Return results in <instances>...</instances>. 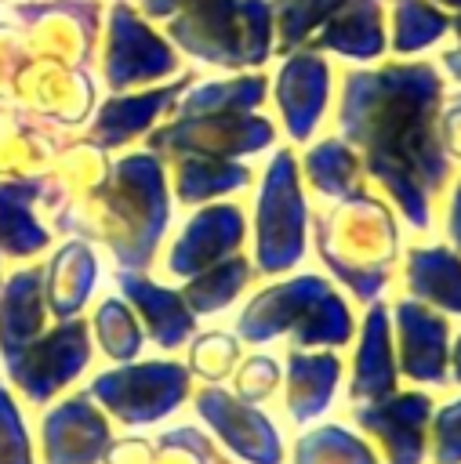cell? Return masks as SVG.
I'll list each match as a JSON object with an SVG mask.
<instances>
[{"label":"cell","instance_id":"10","mask_svg":"<svg viewBox=\"0 0 461 464\" xmlns=\"http://www.w3.org/2000/svg\"><path fill=\"white\" fill-rule=\"evenodd\" d=\"M127 294L142 304L145 319H149V330L152 337L160 341V348H178L189 330H192V315L178 304L174 294H160L152 286H142V283H127Z\"/></svg>","mask_w":461,"mask_h":464},{"label":"cell","instance_id":"9","mask_svg":"<svg viewBox=\"0 0 461 464\" xmlns=\"http://www.w3.org/2000/svg\"><path fill=\"white\" fill-rule=\"evenodd\" d=\"M287 464H381L378 450L345 424H319L305 431Z\"/></svg>","mask_w":461,"mask_h":464},{"label":"cell","instance_id":"12","mask_svg":"<svg viewBox=\"0 0 461 464\" xmlns=\"http://www.w3.org/2000/svg\"><path fill=\"white\" fill-rule=\"evenodd\" d=\"M98 341L105 348V355H113L116 362H131L142 348V334L131 319V312L116 301H105L98 308Z\"/></svg>","mask_w":461,"mask_h":464},{"label":"cell","instance_id":"8","mask_svg":"<svg viewBox=\"0 0 461 464\" xmlns=\"http://www.w3.org/2000/svg\"><path fill=\"white\" fill-rule=\"evenodd\" d=\"M287 413L290 420L305 424V420H316L334 392H338V377H341V362L330 355V352H319V355H309V352H290L287 359Z\"/></svg>","mask_w":461,"mask_h":464},{"label":"cell","instance_id":"11","mask_svg":"<svg viewBox=\"0 0 461 464\" xmlns=\"http://www.w3.org/2000/svg\"><path fill=\"white\" fill-rule=\"evenodd\" d=\"M156 464H225L214 439L200 428H171L156 439Z\"/></svg>","mask_w":461,"mask_h":464},{"label":"cell","instance_id":"14","mask_svg":"<svg viewBox=\"0 0 461 464\" xmlns=\"http://www.w3.org/2000/svg\"><path fill=\"white\" fill-rule=\"evenodd\" d=\"M0 464H36L25 417L4 384H0Z\"/></svg>","mask_w":461,"mask_h":464},{"label":"cell","instance_id":"18","mask_svg":"<svg viewBox=\"0 0 461 464\" xmlns=\"http://www.w3.org/2000/svg\"><path fill=\"white\" fill-rule=\"evenodd\" d=\"M450 373H454V381L461 384V337H457V344H454V355H450Z\"/></svg>","mask_w":461,"mask_h":464},{"label":"cell","instance_id":"16","mask_svg":"<svg viewBox=\"0 0 461 464\" xmlns=\"http://www.w3.org/2000/svg\"><path fill=\"white\" fill-rule=\"evenodd\" d=\"M276 384H280V366H276V359H269V355H250L240 370H236V395L243 399V402H265L272 392H276Z\"/></svg>","mask_w":461,"mask_h":464},{"label":"cell","instance_id":"4","mask_svg":"<svg viewBox=\"0 0 461 464\" xmlns=\"http://www.w3.org/2000/svg\"><path fill=\"white\" fill-rule=\"evenodd\" d=\"M87 359H91V344H87L83 323H65L58 330H51L44 341H29L22 352H15L7 359V373L29 402L44 406L73 377H80Z\"/></svg>","mask_w":461,"mask_h":464},{"label":"cell","instance_id":"13","mask_svg":"<svg viewBox=\"0 0 461 464\" xmlns=\"http://www.w3.org/2000/svg\"><path fill=\"white\" fill-rule=\"evenodd\" d=\"M428 460L432 464H461V399L432 410L428 420Z\"/></svg>","mask_w":461,"mask_h":464},{"label":"cell","instance_id":"6","mask_svg":"<svg viewBox=\"0 0 461 464\" xmlns=\"http://www.w3.org/2000/svg\"><path fill=\"white\" fill-rule=\"evenodd\" d=\"M399 370L417 384H446L450 381V348L446 323L417 304H399Z\"/></svg>","mask_w":461,"mask_h":464},{"label":"cell","instance_id":"15","mask_svg":"<svg viewBox=\"0 0 461 464\" xmlns=\"http://www.w3.org/2000/svg\"><path fill=\"white\" fill-rule=\"evenodd\" d=\"M240 359V348H236V341L232 337H225V334H207V337H200L196 344H192V373H200L203 381H211V384H218V381H225L229 373H232V362Z\"/></svg>","mask_w":461,"mask_h":464},{"label":"cell","instance_id":"1","mask_svg":"<svg viewBox=\"0 0 461 464\" xmlns=\"http://www.w3.org/2000/svg\"><path fill=\"white\" fill-rule=\"evenodd\" d=\"M87 395L123 428H145L152 420H163L189 399V366L152 359L105 370L91 381Z\"/></svg>","mask_w":461,"mask_h":464},{"label":"cell","instance_id":"5","mask_svg":"<svg viewBox=\"0 0 461 464\" xmlns=\"http://www.w3.org/2000/svg\"><path fill=\"white\" fill-rule=\"evenodd\" d=\"M113 450L109 413L87 395L73 392L54 402L40 420V453L44 464H105Z\"/></svg>","mask_w":461,"mask_h":464},{"label":"cell","instance_id":"3","mask_svg":"<svg viewBox=\"0 0 461 464\" xmlns=\"http://www.w3.org/2000/svg\"><path fill=\"white\" fill-rule=\"evenodd\" d=\"M356 428L378 442L381 464H425L428 460V392H392L378 402H359L352 410Z\"/></svg>","mask_w":461,"mask_h":464},{"label":"cell","instance_id":"17","mask_svg":"<svg viewBox=\"0 0 461 464\" xmlns=\"http://www.w3.org/2000/svg\"><path fill=\"white\" fill-rule=\"evenodd\" d=\"M105 464H156V442H149L142 435L113 439V450H109Z\"/></svg>","mask_w":461,"mask_h":464},{"label":"cell","instance_id":"2","mask_svg":"<svg viewBox=\"0 0 461 464\" xmlns=\"http://www.w3.org/2000/svg\"><path fill=\"white\" fill-rule=\"evenodd\" d=\"M192 402L200 420L229 450V457L243 464H283V435L254 402H243L236 392H225L221 384L200 388Z\"/></svg>","mask_w":461,"mask_h":464},{"label":"cell","instance_id":"7","mask_svg":"<svg viewBox=\"0 0 461 464\" xmlns=\"http://www.w3.org/2000/svg\"><path fill=\"white\" fill-rule=\"evenodd\" d=\"M396 355H392V334H388V319L381 308H374L363 323V341L356 348V362H352V384L348 395L356 402H378L388 399L396 392Z\"/></svg>","mask_w":461,"mask_h":464}]
</instances>
